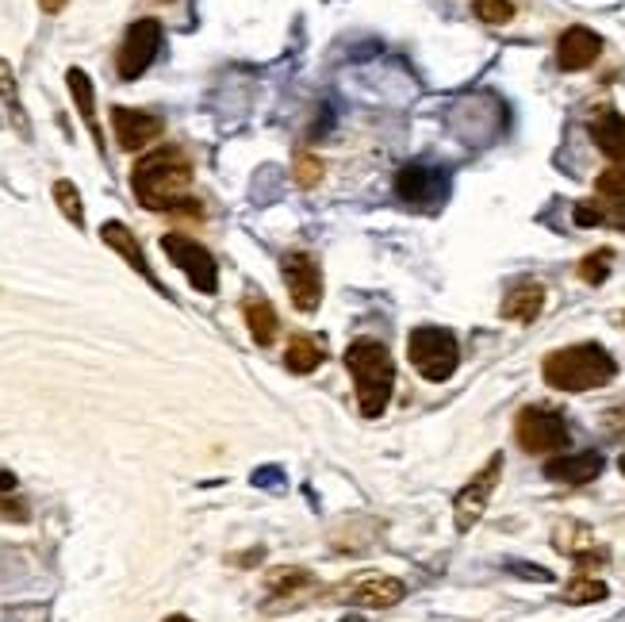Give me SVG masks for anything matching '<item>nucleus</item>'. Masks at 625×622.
Here are the masks:
<instances>
[{
  "instance_id": "1",
  "label": "nucleus",
  "mask_w": 625,
  "mask_h": 622,
  "mask_svg": "<svg viewBox=\"0 0 625 622\" xmlns=\"http://www.w3.org/2000/svg\"><path fill=\"white\" fill-rule=\"evenodd\" d=\"M131 189L146 212H188L200 215L192 192V162L180 146H157L142 154L131 169Z\"/></svg>"
},
{
  "instance_id": "2",
  "label": "nucleus",
  "mask_w": 625,
  "mask_h": 622,
  "mask_svg": "<svg viewBox=\"0 0 625 622\" xmlns=\"http://www.w3.org/2000/svg\"><path fill=\"white\" fill-rule=\"evenodd\" d=\"M541 377L556 392H594L617 377V362L599 342H576L561 347L541 362Z\"/></svg>"
},
{
  "instance_id": "3",
  "label": "nucleus",
  "mask_w": 625,
  "mask_h": 622,
  "mask_svg": "<svg viewBox=\"0 0 625 622\" xmlns=\"http://www.w3.org/2000/svg\"><path fill=\"white\" fill-rule=\"evenodd\" d=\"M345 369H350L353 385H357L361 415L376 419L384 415L391 400V385H396V362H391L388 347L376 339H357L345 350Z\"/></svg>"
},
{
  "instance_id": "4",
  "label": "nucleus",
  "mask_w": 625,
  "mask_h": 622,
  "mask_svg": "<svg viewBox=\"0 0 625 622\" xmlns=\"http://www.w3.org/2000/svg\"><path fill=\"white\" fill-rule=\"evenodd\" d=\"M406 357L418 369V377L434 380H449L461 365V342H457L453 331L446 327H414L411 339H406Z\"/></svg>"
},
{
  "instance_id": "5",
  "label": "nucleus",
  "mask_w": 625,
  "mask_h": 622,
  "mask_svg": "<svg viewBox=\"0 0 625 622\" xmlns=\"http://www.w3.org/2000/svg\"><path fill=\"white\" fill-rule=\"evenodd\" d=\"M449 124H453V131L461 134L464 142L487 146V142L499 139L503 127H507V104L495 93L464 96V101H457L453 112H449Z\"/></svg>"
},
{
  "instance_id": "6",
  "label": "nucleus",
  "mask_w": 625,
  "mask_h": 622,
  "mask_svg": "<svg viewBox=\"0 0 625 622\" xmlns=\"http://www.w3.org/2000/svg\"><path fill=\"white\" fill-rule=\"evenodd\" d=\"M515 438H518V446H522L526 454H533V457L561 454V449L571 446V431H568V423H564L561 411L538 408V403H530V408L518 411Z\"/></svg>"
},
{
  "instance_id": "7",
  "label": "nucleus",
  "mask_w": 625,
  "mask_h": 622,
  "mask_svg": "<svg viewBox=\"0 0 625 622\" xmlns=\"http://www.w3.org/2000/svg\"><path fill=\"white\" fill-rule=\"evenodd\" d=\"M396 197L414 212H438L449 200V174L434 162H406L396 174Z\"/></svg>"
},
{
  "instance_id": "8",
  "label": "nucleus",
  "mask_w": 625,
  "mask_h": 622,
  "mask_svg": "<svg viewBox=\"0 0 625 622\" xmlns=\"http://www.w3.org/2000/svg\"><path fill=\"white\" fill-rule=\"evenodd\" d=\"M162 250L165 258L188 277V284H192L196 292H208V296H212V292L220 289V266H215L212 250H203L200 243H192V238L185 235H162Z\"/></svg>"
},
{
  "instance_id": "9",
  "label": "nucleus",
  "mask_w": 625,
  "mask_h": 622,
  "mask_svg": "<svg viewBox=\"0 0 625 622\" xmlns=\"http://www.w3.org/2000/svg\"><path fill=\"white\" fill-rule=\"evenodd\" d=\"M499 477H503V454H492V461L480 469L476 477H472L469 484H464L461 492H457V500H453V523H457V530L461 535H469L472 527H476L480 519H484V512H487V504H492V492H495V484H499Z\"/></svg>"
},
{
  "instance_id": "10",
  "label": "nucleus",
  "mask_w": 625,
  "mask_h": 622,
  "mask_svg": "<svg viewBox=\"0 0 625 622\" xmlns=\"http://www.w3.org/2000/svg\"><path fill=\"white\" fill-rule=\"evenodd\" d=\"M162 50V24L157 20H134L127 27L123 43H119V55H116V70L123 81H134L150 70V62L157 58Z\"/></svg>"
},
{
  "instance_id": "11",
  "label": "nucleus",
  "mask_w": 625,
  "mask_h": 622,
  "mask_svg": "<svg viewBox=\"0 0 625 622\" xmlns=\"http://www.w3.org/2000/svg\"><path fill=\"white\" fill-rule=\"evenodd\" d=\"M281 273H284V284H288V296H292V304H296V312H304V316L319 312V304H322L319 261L304 250H288L281 258Z\"/></svg>"
},
{
  "instance_id": "12",
  "label": "nucleus",
  "mask_w": 625,
  "mask_h": 622,
  "mask_svg": "<svg viewBox=\"0 0 625 622\" xmlns=\"http://www.w3.org/2000/svg\"><path fill=\"white\" fill-rule=\"evenodd\" d=\"M553 545L564 553L568 561H576L579 568H591V565H606L610 561V545L594 535L587 523L576 519H561L553 527Z\"/></svg>"
},
{
  "instance_id": "13",
  "label": "nucleus",
  "mask_w": 625,
  "mask_h": 622,
  "mask_svg": "<svg viewBox=\"0 0 625 622\" xmlns=\"http://www.w3.org/2000/svg\"><path fill=\"white\" fill-rule=\"evenodd\" d=\"M403 596H406L403 580H396V576H380V573L353 576V580L342 584V591H334V599H342V603H350V607H368V611L396 607Z\"/></svg>"
},
{
  "instance_id": "14",
  "label": "nucleus",
  "mask_w": 625,
  "mask_h": 622,
  "mask_svg": "<svg viewBox=\"0 0 625 622\" xmlns=\"http://www.w3.org/2000/svg\"><path fill=\"white\" fill-rule=\"evenodd\" d=\"M162 119L154 116V112H142V108H123V104H116L111 108V131H116V142L127 150V154H134V150L150 146V142L162 134Z\"/></svg>"
},
{
  "instance_id": "15",
  "label": "nucleus",
  "mask_w": 625,
  "mask_h": 622,
  "mask_svg": "<svg viewBox=\"0 0 625 622\" xmlns=\"http://www.w3.org/2000/svg\"><path fill=\"white\" fill-rule=\"evenodd\" d=\"M599 55H602V35H594L591 27H583V24L568 27V32L561 35V43H556V66L568 73L594 66Z\"/></svg>"
},
{
  "instance_id": "16",
  "label": "nucleus",
  "mask_w": 625,
  "mask_h": 622,
  "mask_svg": "<svg viewBox=\"0 0 625 622\" xmlns=\"http://www.w3.org/2000/svg\"><path fill=\"white\" fill-rule=\"evenodd\" d=\"M101 238H104V246H108V250H116L119 258H123L127 266H131L134 273L142 277V281H146V284H154L157 292H165V289H162V281H157V277H154V269H150L146 254H142L139 238L131 235V227H127V223L108 220V223H104V227H101Z\"/></svg>"
},
{
  "instance_id": "17",
  "label": "nucleus",
  "mask_w": 625,
  "mask_h": 622,
  "mask_svg": "<svg viewBox=\"0 0 625 622\" xmlns=\"http://www.w3.org/2000/svg\"><path fill=\"white\" fill-rule=\"evenodd\" d=\"M602 454L599 449H583V454H568V457H553V461L545 465V477L556 484H571V489H579V484H591L599 481L602 473Z\"/></svg>"
},
{
  "instance_id": "18",
  "label": "nucleus",
  "mask_w": 625,
  "mask_h": 622,
  "mask_svg": "<svg viewBox=\"0 0 625 622\" xmlns=\"http://www.w3.org/2000/svg\"><path fill=\"white\" fill-rule=\"evenodd\" d=\"M579 227H614V231H625V197H602L594 192L591 200H579L571 208Z\"/></svg>"
},
{
  "instance_id": "19",
  "label": "nucleus",
  "mask_w": 625,
  "mask_h": 622,
  "mask_svg": "<svg viewBox=\"0 0 625 622\" xmlns=\"http://www.w3.org/2000/svg\"><path fill=\"white\" fill-rule=\"evenodd\" d=\"M541 312H545V284L538 281L515 284L503 300V319H510V324H533Z\"/></svg>"
},
{
  "instance_id": "20",
  "label": "nucleus",
  "mask_w": 625,
  "mask_h": 622,
  "mask_svg": "<svg viewBox=\"0 0 625 622\" xmlns=\"http://www.w3.org/2000/svg\"><path fill=\"white\" fill-rule=\"evenodd\" d=\"M66 85H70V96H73V104H78L81 119H85L89 134H93L96 150L104 154V131H101V124H96V89H93V78H89L85 70H78V66H73V70L66 73Z\"/></svg>"
},
{
  "instance_id": "21",
  "label": "nucleus",
  "mask_w": 625,
  "mask_h": 622,
  "mask_svg": "<svg viewBox=\"0 0 625 622\" xmlns=\"http://www.w3.org/2000/svg\"><path fill=\"white\" fill-rule=\"evenodd\" d=\"M591 142L606 159H625V116L622 112H602L591 119Z\"/></svg>"
},
{
  "instance_id": "22",
  "label": "nucleus",
  "mask_w": 625,
  "mask_h": 622,
  "mask_svg": "<svg viewBox=\"0 0 625 622\" xmlns=\"http://www.w3.org/2000/svg\"><path fill=\"white\" fill-rule=\"evenodd\" d=\"M322 362H327V347H322V339H315V335H296V339L288 342V350H284V365H288V373H296V377L315 373Z\"/></svg>"
},
{
  "instance_id": "23",
  "label": "nucleus",
  "mask_w": 625,
  "mask_h": 622,
  "mask_svg": "<svg viewBox=\"0 0 625 622\" xmlns=\"http://www.w3.org/2000/svg\"><path fill=\"white\" fill-rule=\"evenodd\" d=\"M243 312H246V327H250L253 342H258V347H269V342L276 339V312H273V304H269L266 296H246Z\"/></svg>"
},
{
  "instance_id": "24",
  "label": "nucleus",
  "mask_w": 625,
  "mask_h": 622,
  "mask_svg": "<svg viewBox=\"0 0 625 622\" xmlns=\"http://www.w3.org/2000/svg\"><path fill=\"white\" fill-rule=\"evenodd\" d=\"M0 104L9 108L16 131L24 134V139H32V119H27L24 101H20V81H16V73H12V66L4 62V58H0Z\"/></svg>"
},
{
  "instance_id": "25",
  "label": "nucleus",
  "mask_w": 625,
  "mask_h": 622,
  "mask_svg": "<svg viewBox=\"0 0 625 622\" xmlns=\"http://www.w3.org/2000/svg\"><path fill=\"white\" fill-rule=\"evenodd\" d=\"M315 588V576L307 568L296 565H281V568H269L266 573V591L269 596H299V591Z\"/></svg>"
},
{
  "instance_id": "26",
  "label": "nucleus",
  "mask_w": 625,
  "mask_h": 622,
  "mask_svg": "<svg viewBox=\"0 0 625 622\" xmlns=\"http://www.w3.org/2000/svg\"><path fill=\"white\" fill-rule=\"evenodd\" d=\"M606 596H610L606 580H594V576H587V573L571 576L568 588L561 591L564 603H576V607H583V603H602Z\"/></svg>"
},
{
  "instance_id": "27",
  "label": "nucleus",
  "mask_w": 625,
  "mask_h": 622,
  "mask_svg": "<svg viewBox=\"0 0 625 622\" xmlns=\"http://www.w3.org/2000/svg\"><path fill=\"white\" fill-rule=\"evenodd\" d=\"M610 269H614V250H610V246H599V250H591L583 261H579V281L602 284L610 277Z\"/></svg>"
},
{
  "instance_id": "28",
  "label": "nucleus",
  "mask_w": 625,
  "mask_h": 622,
  "mask_svg": "<svg viewBox=\"0 0 625 622\" xmlns=\"http://www.w3.org/2000/svg\"><path fill=\"white\" fill-rule=\"evenodd\" d=\"M55 200H58V208H62V215L73 223V227H85V204H81V192H78V185L73 181H55Z\"/></svg>"
},
{
  "instance_id": "29",
  "label": "nucleus",
  "mask_w": 625,
  "mask_h": 622,
  "mask_svg": "<svg viewBox=\"0 0 625 622\" xmlns=\"http://www.w3.org/2000/svg\"><path fill=\"white\" fill-rule=\"evenodd\" d=\"M292 174H296L299 189H319V181L327 177V166H322V159H315V154H296Z\"/></svg>"
},
{
  "instance_id": "30",
  "label": "nucleus",
  "mask_w": 625,
  "mask_h": 622,
  "mask_svg": "<svg viewBox=\"0 0 625 622\" xmlns=\"http://www.w3.org/2000/svg\"><path fill=\"white\" fill-rule=\"evenodd\" d=\"M472 12L492 27L510 24V20H515V4H510V0H472Z\"/></svg>"
},
{
  "instance_id": "31",
  "label": "nucleus",
  "mask_w": 625,
  "mask_h": 622,
  "mask_svg": "<svg viewBox=\"0 0 625 622\" xmlns=\"http://www.w3.org/2000/svg\"><path fill=\"white\" fill-rule=\"evenodd\" d=\"M594 192H602V197H625V159H617L614 166L594 177Z\"/></svg>"
},
{
  "instance_id": "32",
  "label": "nucleus",
  "mask_w": 625,
  "mask_h": 622,
  "mask_svg": "<svg viewBox=\"0 0 625 622\" xmlns=\"http://www.w3.org/2000/svg\"><path fill=\"white\" fill-rule=\"evenodd\" d=\"M253 489H269V492H284V473L276 469V465H266V469H258V473L250 477Z\"/></svg>"
},
{
  "instance_id": "33",
  "label": "nucleus",
  "mask_w": 625,
  "mask_h": 622,
  "mask_svg": "<svg viewBox=\"0 0 625 622\" xmlns=\"http://www.w3.org/2000/svg\"><path fill=\"white\" fill-rule=\"evenodd\" d=\"M602 426H606L614 438H625V403H617V408L602 411Z\"/></svg>"
},
{
  "instance_id": "34",
  "label": "nucleus",
  "mask_w": 625,
  "mask_h": 622,
  "mask_svg": "<svg viewBox=\"0 0 625 622\" xmlns=\"http://www.w3.org/2000/svg\"><path fill=\"white\" fill-rule=\"evenodd\" d=\"M0 515H4V519L24 523V519H27V504H24V500H9V496H0Z\"/></svg>"
},
{
  "instance_id": "35",
  "label": "nucleus",
  "mask_w": 625,
  "mask_h": 622,
  "mask_svg": "<svg viewBox=\"0 0 625 622\" xmlns=\"http://www.w3.org/2000/svg\"><path fill=\"white\" fill-rule=\"evenodd\" d=\"M510 573L526 576V580H541V584H549V580H553V573H549V568H538V565H518V561H510Z\"/></svg>"
},
{
  "instance_id": "36",
  "label": "nucleus",
  "mask_w": 625,
  "mask_h": 622,
  "mask_svg": "<svg viewBox=\"0 0 625 622\" xmlns=\"http://www.w3.org/2000/svg\"><path fill=\"white\" fill-rule=\"evenodd\" d=\"M0 492H16V473L0 469Z\"/></svg>"
},
{
  "instance_id": "37",
  "label": "nucleus",
  "mask_w": 625,
  "mask_h": 622,
  "mask_svg": "<svg viewBox=\"0 0 625 622\" xmlns=\"http://www.w3.org/2000/svg\"><path fill=\"white\" fill-rule=\"evenodd\" d=\"M66 4H70V0H39V9H43V12H62Z\"/></svg>"
},
{
  "instance_id": "38",
  "label": "nucleus",
  "mask_w": 625,
  "mask_h": 622,
  "mask_svg": "<svg viewBox=\"0 0 625 622\" xmlns=\"http://www.w3.org/2000/svg\"><path fill=\"white\" fill-rule=\"evenodd\" d=\"M258 561H261V550H250L246 558H238V565H258Z\"/></svg>"
},
{
  "instance_id": "39",
  "label": "nucleus",
  "mask_w": 625,
  "mask_h": 622,
  "mask_svg": "<svg viewBox=\"0 0 625 622\" xmlns=\"http://www.w3.org/2000/svg\"><path fill=\"white\" fill-rule=\"evenodd\" d=\"M162 622H192L188 614H169V619H162Z\"/></svg>"
},
{
  "instance_id": "40",
  "label": "nucleus",
  "mask_w": 625,
  "mask_h": 622,
  "mask_svg": "<svg viewBox=\"0 0 625 622\" xmlns=\"http://www.w3.org/2000/svg\"><path fill=\"white\" fill-rule=\"evenodd\" d=\"M342 622H365V619H361V614H345Z\"/></svg>"
},
{
  "instance_id": "41",
  "label": "nucleus",
  "mask_w": 625,
  "mask_h": 622,
  "mask_svg": "<svg viewBox=\"0 0 625 622\" xmlns=\"http://www.w3.org/2000/svg\"><path fill=\"white\" fill-rule=\"evenodd\" d=\"M606 622H625V611H622V614H614V619H606Z\"/></svg>"
},
{
  "instance_id": "42",
  "label": "nucleus",
  "mask_w": 625,
  "mask_h": 622,
  "mask_svg": "<svg viewBox=\"0 0 625 622\" xmlns=\"http://www.w3.org/2000/svg\"><path fill=\"white\" fill-rule=\"evenodd\" d=\"M617 469H622V477H625V454H622V461H617Z\"/></svg>"
}]
</instances>
